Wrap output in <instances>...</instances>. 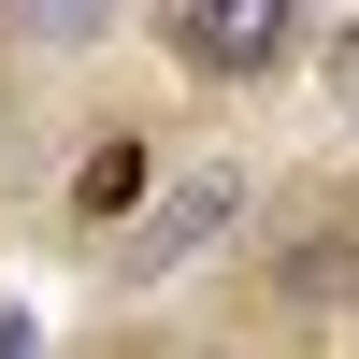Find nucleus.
Returning a JSON list of instances; mask_svg holds the SVG:
<instances>
[{"instance_id":"nucleus-1","label":"nucleus","mask_w":359,"mask_h":359,"mask_svg":"<svg viewBox=\"0 0 359 359\" xmlns=\"http://www.w3.org/2000/svg\"><path fill=\"white\" fill-rule=\"evenodd\" d=\"M172 29H187V57H201V72H273V57H287V29H302V0H187Z\"/></svg>"},{"instance_id":"nucleus-2","label":"nucleus","mask_w":359,"mask_h":359,"mask_svg":"<svg viewBox=\"0 0 359 359\" xmlns=\"http://www.w3.org/2000/svg\"><path fill=\"white\" fill-rule=\"evenodd\" d=\"M230 216H245V187H230V172H201V187H172V216H158V230L130 245V273H158V259H187L201 230H230Z\"/></svg>"},{"instance_id":"nucleus-4","label":"nucleus","mask_w":359,"mask_h":359,"mask_svg":"<svg viewBox=\"0 0 359 359\" xmlns=\"http://www.w3.org/2000/svg\"><path fill=\"white\" fill-rule=\"evenodd\" d=\"M0 359H43V331H29V302H0Z\"/></svg>"},{"instance_id":"nucleus-3","label":"nucleus","mask_w":359,"mask_h":359,"mask_svg":"<svg viewBox=\"0 0 359 359\" xmlns=\"http://www.w3.org/2000/svg\"><path fill=\"white\" fill-rule=\"evenodd\" d=\"M0 15H15L29 43H101V29H115V0H0Z\"/></svg>"}]
</instances>
